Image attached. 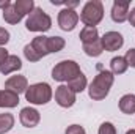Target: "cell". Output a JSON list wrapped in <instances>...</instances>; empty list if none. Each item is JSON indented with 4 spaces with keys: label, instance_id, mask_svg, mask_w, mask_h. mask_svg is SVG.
<instances>
[{
    "label": "cell",
    "instance_id": "obj_12",
    "mask_svg": "<svg viewBox=\"0 0 135 134\" xmlns=\"http://www.w3.org/2000/svg\"><path fill=\"white\" fill-rule=\"evenodd\" d=\"M19 104V95L11 92V90H0V107H6V109H13L17 107Z\"/></svg>",
    "mask_w": 135,
    "mask_h": 134
},
{
    "label": "cell",
    "instance_id": "obj_9",
    "mask_svg": "<svg viewBox=\"0 0 135 134\" xmlns=\"http://www.w3.org/2000/svg\"><path fill=\"white\" fill-rule=\"evenodd\" d=\"M129 6H131L129 0H115L112 5V11H110L112 21L116 24L126 22L129 17Z\"/></svg>",
    "mask_w": 135,
    "mask_h": 134
},
{
    "label": "cell",
    "instance_id": "obj_23",
    "mask_svg": "<svg viewBox=\"0 0 135 134\" xmlns=\"http://www.w3.org/2000/svg\"><path fill=\"white\" fill-rule=\"evenodd\" d=\"M14 126V117L9 112L0 114V134H5L8 131H11Z\"/></svg>",
    "mask_w": 135,
    "mask_h": 134
},
{
    "label": "cell",
    "instance_id": "obj_19",
    "mask_svg": "<svg viewBox=\"0 0 135 134\" xmlns=\"http://www.w3.org/2000/svg\"><path fill=\"white\" fill-rule=\"evenodd\" d=\"M127 62H126V59L124 57H121V55H118V57H113L112 60H110V71L113 73V74H124L126 71H127Z\"/></svg>",
    "mask_w": 135,
    "mask_h": 134
},
{
    "label": "cell",
    "instance_id": "obj_17",
    "mask_svg": "<svg viewBox=\"0 0 135 134\" xmlns=\"http://www.w3.org/2000/svg\"><path fill=\"white\" fill-rule=\"evenodd\" d=\"M2 16H3V21H5V22H8V24H11V25L19 24V22L22 21V16L16 11L14 3H11L9 6H6V8L2 11Z\"/></svg>",
    "mask_w": 135,
    "mask_h": 134
},
{
    "label": "cell",
    "instance_id": "obj_15",
    "mask_svg": "<svg viewBox=\"0 0 135 134\" xmlns=\"http://www.w3.org/2000/svg\"><path fill=\"white\" fill-rule=\"evenodd\" d=\"M119 110L126 115H132L135 114V95L134 93H127V95H123L119 98Z\"/></svg>",
    "mask_w": 135,
    "mask_h": 134
},
{
    "label": "cell",
    "instance_id": "obj_28",
    "mask_svg": "<svg viewBox=\"0 0 135 134\" xmlns=\"http://www.w3.org/2000/svg\"><path fill=\"white\" fill-rule=\"evenodd\" d=\"M9 41V32L3 27H0V47H3Z\"/></svg>",
    "mask_w": 135,
    "mask_h": 134
},
{
    "label": "cell",
    "instance_id": "obj_18",
    "mask_svg": "<svg viewBox=\"0 0 135 134\" xmlns=\"http://www.w3.org/2000/svg\"><path fill=\"white\" fill-rule=\"evenodd\" d=\"M82 44H90V43H94L99 39V32L96 27H83L80 30V35H79Z\"/></svg>",
    "mask_w": 135,
    "mask_h": 134
},
{
    "label": "cell",
    "instance_id": "obj_31",
    "mask_svg": "<svg viewBox=\"0 0 135 134\" xmlns=\"http://www.w3.org/2000/svg\"><path fill=\"white\" fill-rule=\"evenodd\" d=\"M9 5H11V2H9V0H5V2H0V8H3V10H5L6 6H9Z\"/></svg>",
    "mask_w": 135,
    "mask_h": 134
},
{
    "label": "cell",
    "instance_id": "obj_21",
    "mask_svg": "<svg viewBox=\"0 0 135 134\" xmlns=\"http://www.w3.org/2000/svg\"><path fill=\"white\" fill-rule=\"evenodd\" d=\"M47 46H49V52L50 54H57V52L65 49L66 41L61 36H49L47 38Z\"/></svg>",
    "mask_w": 135,
    "mask_h": 134
},
{
    "label": "cell",
    "instance_id": "obj_1",
    "mask_svg": "<svg viewBox=\"0 0 135 134\" xmlns=\"http://www.w3.org/2000/svg\"><path fill=\"white\" fill-rule=\"evenodd\" d=\"M115 82V74L112 71L104 69L98 73V76L93 79V82L88 85V95L93 101H102L105 100L110 93V88Z\"/></svg>",
    "mask_w": 135,
    "mask_h": 134
},
{
    "label": "cell",
    "instance_id": "obj_13",
    "mask_svg": "<svg viewBox=\"0 0 135 134\" xmlns=\"http://www.w3.org/2000/svg\"><path fill=\"white\" fill-rule=\"evenodd\" d=\"M47 38H49V36L38 35V36H35L33 39H32V43H30V46L33 47L35 52H36L41 59L50 54V52H49V46H47Z\"/></svg>",
    "mask_w": 135,
    "mask_h": 134
},
{
    "label": "cell",
    "instance_id": "obj_25",
    "mask_svg": "<svg viewBox=\"0 0 135 134\" xmlns=\"http://www.w3.org/2000/svg\"><path fill=\"white\" fill-rule=\"evenodd\" d=\"M98 134H116V128H115L113 123L104 122L101 126H99V129H98Z\"/></svg>",
    "mask_w": 135,
    "mask_h": 134
},
{
    "label": "cell",
    "instance_id": "obj_14",
    "mask_svg": "<svg viewBox=\"0 0 135 134\" xmlns=\"http://www.w3.org/2000/svg\"><path fill=\"white\" fill-rule=\"evenodd\" d=\"M21 68H22L21 59H19L17 55H9V57L5 60V63L0 66V73H2L3 76H8V74H11V73L19 71Z\"/></svg>",
    "mask_w": 135,
    "mask_h": 134
},
{
    "label": "cell",
    "instance_id": "obj_4",
    "mask_svg": "<svg viewBox=\"0 0 135 134\" xmlns=\"http://www.w3.org/2000/svg\"><path fill=\"white\" fill-rule=\"evenodd\" d=\"M52 27V19L50 16L39 6H36L33 11L27 16V21H25V29L28 32H47L50 30Z\"/></svg>",
    "mask_w": 135,
    "mask_h": 134
},
{
    "label": "cell",
    "instance_id": "obj_29",
    "mask_svg": "<svg viewBox=\"0 0 135 134\" xmlns=\"http://www.w3.org/2000/svg\"><path fill=\"white\" fill-rule=\"evenodd\" d=\"M9 57V54H8V51L5 49V47H0V66L5 63V60Z\"/></svg>",
    "mask_w": 135,
    "mask_h": 134
},
{
    "label": "cell",
    "instance_id": "obj_27",
    "mask_svg": "<svg viewBox=\"0 0 135 134\" xmlns=\"http://www.w3.org/2000/svg\"><path fill=\"white\" fill-rule=\"evenodd\" d=\"M124 59H126V62H127V65H129V66H131V68H135V47L129 49V51L126 52Z\"/></svg>",
    "mask_w": 135,
    "mask_h": 134
},
{
    "label": "cell",
    "instance_id": "obj_8",
    "mask_svg": "<svg viewBox=\"0 0 135 134\" xmlns=\"http://www.w3.org/2000/svg\"><path fill=\"white\" fill-rule=\"evenodd\" d=\"M101 43H102V47L104 51L107 52H115V51H119L124 44V38L119 32H105V33L101 36Z\"/></svg>",
    "mask_w": 135,
    "mask_h": 134
},
{
    "label": "cell",
    "instance_id": "obj_10",
    "mask_svg": "<svg viewBox=\"0 0 135 134\" xmlns=\"http://www.w3.org/2000/svg\"><path fill=\"white\" fill-rule=\"evenodd\" d=\"M19 122H21V125L25 126V128H35V126L39 125L41 115H39V112H38L35 107L27 106V107H22V109H21Z\"/></svg>",
    "mask_w": 135,
    "mask_h": 134
},
{
    "label": "cell",
    "instance_id": "obj_2",
    "mask_svg": "<svg viewBox=\"0 0 135 134\" xmlns=\"http://www.w3.org/2000/svg\"><path fill=\"white\" fill-rule=\"evenodd\" d=\"M24 95H25V100L30 104L44 106V104H47L52 100L54 92H52V87L47 82H36V84L28 85V88H27V92Z\"/></svg>",
    "mask_w": 135,
    "mask_h": 134
},
{
    "label": "cell",
    "instance_id": "obj_22",
    "mask_svg": "<svg viewBox=\"0 0 135 134\" xmlns=\"http://www.w3.org/2000/svg\"><path fill=\"white\" fill-rule=\"evenodd\" d=\"M83 52L88 55V57H99L102 52H104V47H102L101 38L94 43H90V44H83Z\"/></svg>",
    "mask_w": 135,
    "mask_h": 134
},
{
    "label": "cell",
    "instance_id": "obj_3",
    "mask_svg": "<svg viewBox=\"0 0 135 134\" xmlns=\"http://www.w3.org/2000/svg\"><path fill=\"white\" fill-rule=\"evenodd\" d=\"M104 19V5L101 0H90L83 5L80 13V21L85 27H96Z\"/></svg>",
    "mask_w": 135,
    "mask_h": 134
},
{
    "label": "cell",
    "instance_id": "obj_24",
    "mask_svg": "<svg viewBox=\"0 0 135 134\" xmlns=\"http://www.w3.org/2000/svg\"><path fill=\"white\" fill-rule=\"evenodd\" d=\"M24 57H25L28 62H32V63H35V62H39V60H41V57L35 52V49L30 46V44H25V46H24Z\"/></svg>",
    "mask_w": 135,
    "mask_h": 134
},
{
    "label": "cell",
    "instance_id": "obj_11",
    "mask_svg": "<svg viewBox=\"0 0 135 134\" xmlns=\"http://www.w3.org/2000/svg\"><path fill=\"white\" fill-rule=\"evenodd\" d=\"M5 88L14 92V93H17V95L25 93L27 88H28V81H27L25 76L16 74V76H11V77H8V79L5 81Z\"/></svg>",
    "mask_w": 135,
    "mask_h": 134
},
{
    "label": "cell",
    "instance_id": "obj_6",
    "mask_svg": "<svg viewBox=\"0 0 135 134\" xmlns=\"http://www.w3.org/2000/svg\"><path fill=\"white\" fill-rule=\"evenodd\" d=\"M80 21V16L75 10H71V8H63L60 10L58 13V17H57V22L60 25L61 30L65 32H72L75 29V25L79 24Z\"/></svg>",
    "mask_w": 135,
    "mask_h": 134
},
{
    "label": "cell",
    "instance_id": "obj_20",
    "mask_svg": "<svg viewBox=\"0 0 135 134\" xmlns=\"http://www.w3.org/2000/svg\"><path fill=\"white\" fill-rule=\"evenodd\" d=\"M14 8H16V11L24 17V16H28L36 6H35L33 0H16V2H14Z\"/></svg>",
    "mask_w": 135,
    "mask_h": 134
},
{
    "label": "cell",
    "instance_id": "obj_30",
    "mask_svg": "<svg viewBox=\"0 0 135 134\" xmlns=\"http://www.w3.org/2000/svg\"><path fill=\"white\" fill-rule=\"evenodd\" d=\"M127 21H129V24L135 27V8H132L131 11H129V17H127Z\"/></svg>",
    "mask_w": 135,
    "mask_h": 134
},
{
    "label": "cell",
    "instance_id": "obj_5",
    "mask_svg": "<svg viewBox=\"0 0 135 134\" xmlns=\"http://www.w3.org/2000/svg\"><path fill=\"white\" fill-rule=\"evenodd\" d=\"M82 71L77 62L74 60H61L52 68V79L57 82H69Z\"/></svg>",
    "mask_w": 135,
    "mask_h": 134
},
{
    "label": "cell",
    "instance_id": "obj_32",
    "mask_svg": "<svg viewBox=\"0 0 135 134\" xmlns=\"http://www.w3.org/2000/svg\"><path fill=\"white\" fill-rule=\"evenodd\" d=\"M126 134H135V129H129V131H126Z\"/></svg>",
    "mask_w": 135,
    "mask_h": 134
},
{
    "label": "cell",
    "instance_id": "obj_16",
    "mask_svg": "<svg viewBox=\"0 0 135 134\" xmlns=\"http://www.w3.org/2000/svg\"><path fill=\"white\" fill-rule=\"evenodd\" d=\"M68 87L77 95V93H82L86 87H88V81H86V76L83 74V73H80L79 76H75L74 79H71L69 82H68Z\"/></svg>",
    "mask_w": 135,
    "mask_h": 134
},
{
    "label": "cell",
    "instance_id": "obj_7",
    "mask_svg": "<svg viewBox=\"0 0 135 134\" xmlns=\"http://www.w3.org/2000/svg\"><path fill=\"white\" fill-rule=\"evenodd\" d=\"M75 101H77V95H75L68 85L61 84V85L57 87V90H55V102H57L60 107L69 109V107H72V106L75 104Z\"/></svg>",
    "mask_w": 135,
    "mask_h": 134
},
{
    "label": "cell",
    "instance_id": "obj_26",
    "mask_svg": "<svg viewBox=\"0 0 135 134\" xmlns=\"http://www.w3.org/2000/svg\"><path fill=\"white\" fill-rule=\"evenodd\" d=\"M65 134H86V131H85V128L80 126V125H71V126L66 128Z\"/></svg>",
    "mask_w": 135,
    "mask_h": 134
}]
</instances>
